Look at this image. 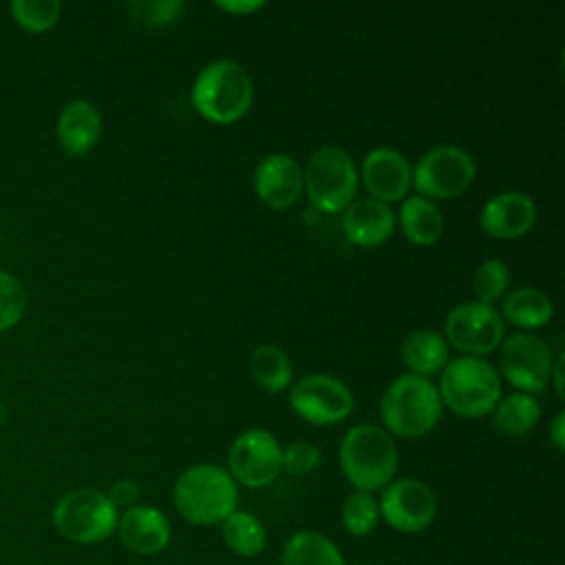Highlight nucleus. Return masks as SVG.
I'll return each instance as SVG.
<instances>
[{"label":"nucleus","mask_w":565,"mask_h":565,"mask_svg":"<svg viewBox=\"0 0 565 565\" xmlns=\"http://www.w3.org/2000/svg\"><path fill=\"white\" fill-rule=\"evenodd\" d=\"M172 503L183 521L192 525H216L236 510L238 486L227 468L194 463L174 481Z\"/></svg>","instance_id":"nucleus-1"},{"label":"nucleus","mask_w":565,"mask_h":565,"mask_svg":"<svg viewBox=\"0 0 565 565\" xmlns=\"http://www.w3.org/2000/svg\"><path fill=\"white\" fill-rule=\"evenodd\" d=\"M338 461L344 479L364 492H377L388 486L399 466L393 437L377 424L351 426L338 448Z\"/></svg>","instance_id":"nucleus-2"},{"label":"nucleus","mask_w":565,"mask_h":565,"mask_svg":"<svg viewBox=\"0 0 565 565\" xmlns=\"http://www.w3.org/2000/svg\"><path fill=\"white\" fill-rule=\"evenodd\" d=\"M441 408L439 391L428 377L404 373L384 391L380 417L388 435L393 433L404 439H417L439 424Z\"/></svg>","instance_id":"nucleus-3"},{"label":"nucleus","mask_w":565,"mask_h":565,"mask_svg":"<svg viewBox=\"0 0 565 565\" xmlns=\"http://www.w3.org/2000/svg\"><path fill=\"white\" fill-rule=\"evenodd\" d=\"M190 99L203 119L212 124H234L252 108L254 84L241 64L214 60L194 77Z\"/></svg>","instance_id":"nucleus-4"},{"label":"nucleus","mask_w":565,"mask_h":565,"mask_svg":"<svg viewBox=\"0 0 565 565\" xmlns=\"http://www.w3.org/2000/svg\"><path fill=\"white\" fill-rule=\"evenodd\" d=\"M437 391L455 415L483 417L501 397V375L483 358L459 355L441 369Z\"/></svg>","instance_id":"nucleus-5"},{"label":"nucleus","mask_w":565,"mask_h":565,"mask_svg":"<svg viewBox=\"0 0 565 565\" xmlns=\"http://www.w3.org/2000/svg\"><path fill=\"white\" fill-rule=\"evenodd\" d=\"M302 185L318 212L338 214L355 201L360 174L355 161L344 148L322 146L307 159Z\"/></svg>","instance_id":"nucleus-6"},{"label":"nucleus","mask_w":565,"mask_h":565,"mask_svg":"<svg viewBox=\"0 0 565 565\" xmlns=\"http://www.w3.org/2000/svg\"><path fill=\"white\" fill-rule=\"evenodd\" d=\"M117 521L119 510L110 503L106 492L95 488H75L66 492L53 510L57 532L82 545L106 541L117 530Z\"/></svg>","instance_id":"nucleus-7"},{"label":"nucleus","mask_w":565,"mask_h":565,"mask_svg":"<svg viewBox=\"0 0 565 565\" xmlns=\"http://www.w3.org/2000/svg\"><path fill=\"white\" fill-rule=\"evenodd\" d=\"M477 166L468 150L459 146H435L411 168V185L424 199H455L475 181Z\"/></svg>","instance_id":"nucleus-8"},{"label":"nucleus","mask_w":565,"mask_h":565,"mask_svg":"<svg viewBox=\"0 0 565 565\" xmlns=\"http://www.w3.org/2000/svg\"><path fill=\"white\" fill-rule=\"evenodd\" d=\"M227 472L236 486L252 490L271 486L282 472V446L263 428H249L234 437L227 450Z\"/></svg>","instance_id":"nucleus-9"},{"label":"nucleus","mask_w":565,"mask_h":565,"mask_svg":"<svg viewBox=\"0 0 565 565\" xmlns=\"http://www.w3.org/2000/svg\"><path fill=\"white\" fill-rule=\"evenodd\" d=\"M497 373H501L521 393H539L550 382L554 355L550 344L532 333L516 331L499 344Z\"/></svg>","instance_id":"nucleus-10"},{"label":"nucleus","mask_w":565,"mask_h":565,"mask_svg":"<svg viewBox=\"0 0 565 565\" xmlns=\"http://www.w3.org/2000/svg\"><path fill=\"white\" fill-rule=\"evenodd\" d=\"M289 406L313 426H331L353 413V393L333 375L309 373L289 386Z\"/></svg>","instance_id":"nucleus-11"},{"label":"nucleus","mask_w":565,"mask_h":565,"mask_svg":"<svg viewBox=\"0 0 565 565\" xmlns=\"http://www.w3.org/2000/svg\"><path fill=\"white\" fill-rule=\"evenodd\" d=\"M377 505L380 521L402 534L424 532L437 516L435 492L413 477H399L384 486Z\"/></svg>","instance_id":"nucleus-12"},{"label":"nucleus","mask_w":565,"mask_h":565,"mask_svg":"<svg viewBox=\"0 0 565 565\" xmlns=\"http://www.w3.org/2000/svg\"><path fill=\"white\" fill-rule=\"evenodd\" d=\"M446 338L457 351L481 358L499 349L505 338V322L494 305L461 302L446 316Z\"/></svg>","instance_id":"nucleus-13"},{"label":"nucleus","mask_w":565,"mask_h":565,"mask_svg":"<svg viewBox=\"0 0 565 565\" xmlns=\"http://www.w3.org/2000/svg\"><path fill=\"white\" fill-rule=\"evenodd\" d=\"M302 168L287 152L263 157L254 170V192L271 210L291 207L302 194Z\"/></svg>","instance_id":"nucleus-14"},{"label":"nucleus","mask_w":565,"mask_h":565,"mask_svg":"<svg viewBox=\"0 0 565 565\" xmlns=\"http://www.w3.org/2000/svg\"><path fill=\"white\" fill-rule=\"evenodd\" d=\"M536 223V203L521 190H505L490 196L479 210L481 230L501 241L527 234Z\"/></svg>","instance_id":"nucleus-15"},{"label":"nucleus","mask_w":565,"mask_h":565,"mask_svg":"<svg viewBox=\"0 0 565 565\" xmlns=\"http://www.w3.org/2000/svg\"><path fill=\"white\" fill-rule=\"evenodd\" d=\"M360 179L371 199L388 205L393 201H402L408 194L411 166L399 150L377 146L364 154Z\"/></svg>","instance_id":"nucleus-16"},{"label":"nucleus","mask_w":565,"mask_h":565,"mask_svg":"<svg viewBox=\"0 0 565 565\" xmlns=\"http://www.w3.org/2000/svg\"><path fill=\"white\" fill-rule=\"evenodd\" d=\"M117 534L126 550L139 556L163 552L172 539L168 516L152 505H132L119 514Z\"/></svg>","instance_id":"nucleus-17"},{"label":"nucleus","mask_w":565,"mask_h":565,"mask_svg":"<svg viewBox=\"0 0 565 565\" xmlns=\"http://www.w3.org/2000/svg\"><path fill=\"white\" fill-rule=\"evenodd\" d=\"M342 232L358 247H380L395 232V214L377 199H355L342 212Z\"/></svg>","instance_id":"nucleus-18"},{"label":"nucleus","mask_w":565,"mask_h":565,"mask_svg":"<svg viewBox=\"0 0 565 565\" xmlns=\"http://www.w3.org/2000/svg\"><path fill=\"white\" fill-rule=\"evenodd\" d=\"M99 137L102 115L90 102L75 99L64 106V110L57 117V139L68 154L82 157L90 152L97 146Z\"/></svg>","instance_id":"nucleus-19"},{"label":"nucleus","mask_w":565,"mask_h":565,"mask_svg":"<svg viewBox=\"0 0 565 565\" xmlns=\"http://www.w3.org/2000/svg\"><path fill=\"white\" fill-rule=\"evenodd\" d=\"M503 320L519 329H541L545 327L554 316V305L545 291L539 287H516L503 296L501 313Z\"/></svg>","instance_id":"nucleus-20"},{"label":"nucleus","mask_w":565,"mask_h":565,"mask_svg":"<svg viewBox=\"0 0 565 565\" xmlns=\"http://www.w3.org/2000/svg\"><path fill=\"white\" fill-rule=\"evenodd\" d=\"M397 221H399L402 234L413 245H419V247L435 245L444 234V214H441V210L433 201H428L419 194L406 196V201L399 207Z\"/></svg>","instance_id":"nucleus-21"},{"label":"nucleus","mask_w":565,"mask_h":565,"mask_svg":"<svg viewBox=\"0 0 565 565\" xmlns=\"http://www.w3.org/2000/svg\"><path fill=\"white\" fill-rule=\"evenodd\" d=\"M402 362L415 375H435L448 362V344L435 329H415L402 344Z\"/></svg>","instance_id":"nucleus-22"},{"label":"nucleus","mask_w":565,"mask_h":565,"mask_svg":"<svg viewBox=\"0 0 565 565\" xmlns=\"http://www.w3.org/2000/svg\"><path fill=\"white\" fill-rule=\"evenodd\" d=\"M280 565H344V556L327 534L300 530L285 541Z\"/></svg>","instance_id":"nucleus-23"},{"label":"nucleus","mask_w":565,"mask_h":565,"mask_svg":"<svg viewBox=\"0 0 565 565\" xmlns=\"http://www.w3.org/2000/svg\"><path fill=\"white\" fill-rule=\"evenodd\" d=\"M541 419V406L530 393L514 391L492 408V428L503 437H523L527 435Z\"/></svg>","instance_id":"nucleus-24"},{"label":"nucleus","mask_w":565,"mask_h":565,"mask_svg":"<svg viewBox=\"0 0 565 565\" xmlns=\"http://www.w3.org/2000/svg\"><path fill=\"white\" fill-rule=\"evenodd\" d=\"M221 536L230 552L243 558H254L265 550L267 532L260 519L245 510H234L221 523Z\"/></svg>","instance_id":"nucleus-25"},{"label":"nucleus","mask_w":565,"mask_h":565,"mask_svg":"<svg viewBox=\"0 0 565 565\" xmlns=\"http://www.w3.org/2000/svg\"><path fill=\"white\" fill-rule=\"evenodd\" d=\"M249 369L256 380V384L265 393H282L291 386V362L287 353L276 344H258L252 351Z\"/></svg>","instance_id":"nucleus-26"},{"label":"nucleus","mask_w":565,"mask_h":565,"mask_svg":"<svg viewBox=\"0 0 565 565\" xmlns=\"http://www.w3.org/2000/svg\"><path fill=\"white\" fill-rule=\"evenodd\" d=\"M340 521L347 534L355 539L369 536L380 523V505L375 494L364 490H353L340 508Z\"/></svg>","instance_id":"nucleus-27"},{"label":"nucleus","mask_w":565,"mask_h":565,"mask_svg":"<svg viewBox=\"0 0 565 565\" xmlns=\"http://www.w3.org/2000/svg\"><path fill=\"white\" fill-rule=\"evenodd\" d=\"M510 287V269L501 258H486L472 276V289L479 302L492 305L494 300L503 298Z\"/></svg>","instance_id":"nucleus-28"},{"label":"nucleus","mask_w":565,"mask_h":565,"mask_svg":"<svg viewBox=\"0 0 565 565\" xmlns=\"http://www.w3.org/2000/svg\"><path fill=\"white\" fill-rule=\"evenodd\" d=\"M60 11H62V4L57 0H15V2H11V13H13L15 22L31 33L49 31L57 22Z\"/></svg>","instance_id":"nucleus-29"},{"label":"nucleus","mask_w":565,"mask_h":565,"mask_svg":"<svg viewBox=\"0 0 565 565\" xmlns=\"http://www.w3.org/2000/svg\"><path fill=\"white\" fill-rule=\"evenodd\" d=\"M26 309V291L22 282L9 274L0 271V331L20 322Z\"/></svg>","instance_id":"nucleus-30"},{"label":"nucleus","mask_w":565,"mask_h":565,"mask_svg":"<svg viewBox=\"0 0 565 565\" xmlns=\"http://www.w3.org/2000/svg\"><path fill=\"white\" fill-rule=\"evenodd\" d=\"M322 463V452L316 444L307 439H294L282 448V470L302 477L318 470Z\"/></svg>","instance_id":"nucleus-31"},{"label":"nucleus","mask_w":565,"mask_h":565,"mask_svg":"<svg viewBox=\"0 0 565 565\" xmlns=\"http://www.w3.org/2000/svg\"><path fill=\"white\" fill-rule=\"evenodd\" d=\"M183 2L179 0H161V2H137L132 4V9L137 11V15L148 22V24H168L174 18H179V13L183 11Z\"/></svg>","instance_id":"nucleus-32"},{"label":"nucleus","mask_w":565,"mask_h":565,"mask_svg":"<svg viewBox=\"0 0 565 565\" xmlns=\"http://www.w3.org/2000/svg\"><path fill=\"white\" fill-rule=\"evenodd\" d=\"M139 494H141V486H139L135 479H119V481L113 483V488L108 490L106 497L110 499V503H113L117 510H119V508L128 510V508L137 505Z\"/></svg>","instance_id":"nucleus-33"},{"label":"nucleus","mask_w":565,"mask_h":565,"mask_svg":"<svg viewBox=\"0 0 565 565\" xmlns=\"http://www.w3.org/2000/svg\"><path fill=\"white\" fill-rule=\"evenodd\" d=\"M547 439L556 452H565V413L558 411L547 428Z\"/></svg>","instance_id":"nucleus-34"},{"label":"nucleus","mask_w":565,"mask_h":565,"mask_svg":"<svg viewBox=\"0 0 565 565\" xmlns=\"http://www.w3.org/2000/svg\"><path fill=\"white\" fill-rule=\"evenodd\" d=\"M216 7L227 13H254V11L263 9L265 2H260V0H230V2L218 0Z\"/></svg>","instance_id":"nucleus-35"},{"label":"nucleus","mask_w":565,"mask_h":565,"mask_svg":"<svg viewBox=\"0 0 565 565\" xmlns=\"http://www.w3.org/2000/svg\"><path fill=\"white\" fill-rule=\"evenodd\" d=\"M550 380L554 384V391L558 397H563V353L556 355L554 364H552V373H550Z\"/></svg>","instance_id":"nucleus-36"},{"label":"nucleus","mask_w":565,"mask_h":565,"mask_svg":"<svg viewBox=\"0 0 565 565\" xmlns=\"http://www.w3.org/2000/svg\"><path fill=\"white\" fill-rule=\"evenodd\" d=\"M353 565H373V563H353Z\"/></svg>","instance_id":"nucleus-37"}]
</instances>
